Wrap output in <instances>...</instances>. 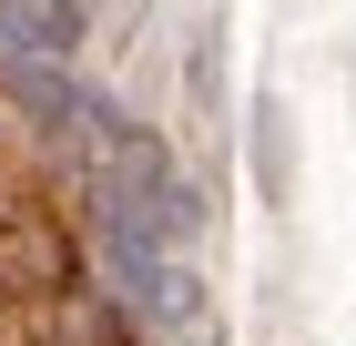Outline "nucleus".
Instances as JSON below:
<instances>
[{
	"mask_svg": "<svg viewBox=\"0 0 356 346\" xmlns=\"http://www.w3.org/2000/svg\"><path fill=\"white\" fill-rule=\"evenodd\" d=\"M0 295H21V306L72 295V224L51 204H10L0 214Z\"/></svg>",
	"mask_w": 356,
	"mask_h": 346,
	"instance_id": "1",
	"label": "nucleus"
},
{
	"mask_svg": "<svg viewBox=\"0 0 356 346\" xmlns=\"http://www.w3.org/2000/svg\"><path fill=\"white\" fill-rule=\"evenodd\" d=\"M31 336L41 346H133V326L102 295H51V306H31Z\"/></svg>",
	"mask_w": 356,
	"mask_h": 346,
	"instance_id": "2",
	"label": "nucleus"
}]
</instances>
